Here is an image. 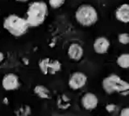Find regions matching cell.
Masks as SVG:
<instances>
[{
	"label": "cell",
	"mask_w": 129,
	"mask_h": 116,
	"mask_svg": "<svg viewBox=\"0 0 129 116\" xmlns=\"http://www.w3.org/2000/svg\"><path fill=\"white\" fill-rule=\"evenodd\" d=\"M4 59H5V55L4 54V53H2V52H0V63L3 61Z\"/></svg>",
	"instance_id": "d6986e66"
},
{
	"label": "cell",
	"mask_w": 129,
	"mask_h": 116,
	"mask_svg": "<svg viewBox=\"0 0 129 116\" xmlns=\"http://www.w3.org/2000/svg\"><path fill=\"white\" fill-rule=\"evenodd\" d=\"M65 0H49V4L52 8L58 9L64 4Z\"/></svg>",
	"instance_id": "e0dca14e"
},
{
	"label": "cell",
	"mask_w": 129,
	"mask_h": 116,
	"mask_svg": "<svg viewBox=\"0 0 129 116\" xmlns=\"http://www.w3.org/2000/svg\"><path fill=\"white\" fill-rule=\"evenodd\" d=\"M110 46V43L105 37L100 36L96 38L93 44V48L95 52L99 54H104L107 53Z\"/></svg>",
	"instance_id": "52a82bcc"
},
{
	"label": "cell",
	"mask_w": 129,
	"mask_h": 116,
	"mask_svg": "<svg viewBox=\"0 0 129 116\" xmlns=\"http://www.w3.org/2000/svg\"><path fill=\"white\" fill-rule=\"evenodd\" d=\"M34 92L36 96L41 99H48L50 96V92L49 89L43 85H36L34 88Z\"/></svg>",
	"instance_id": "8fae6325"
},
{
	"label": "cell",
	"mask_w": 129,
	"mask_h": 116,
	"mask_svg": "<svg viewBox=\"0 0 129 116\" xmlns=\"http://www.w3.org/2000/svg\"><path fill=\"white\" fill-rule=\"evenodd\" d=\"M75 18L82 26L90 27L98 20V13L93 6L84 4L78 7L75 11Z\"/></svg>",
	"instance_id": "277c9868"
},
{
	"label": "cell",
	"mask_w": 129,
	"mask_h": 116,
	"mask_svg": "<svg viewBox=\"0 0 129 116\" xmlns=\"http://www.w3.org/2000/svg\"><path fill=\"white\" fill-rule=\"evenodd\" d=\"M117 64L122 69L129 68V53H123L119 55L117 59Z\"/></svg>",
	"instance_id": "4fadbf2b"
},
{
	"label": "cell",
	"mask_w": 129,
	"mask_h": 116,
	"mask_svg": "<svg viewBox=\"0 0 129 116\" xmlns=\"http://www.w3.org/2000/svg\"><path fill=\"white\" fill-rule=\"evenodd\" d=\"M82 105L85 109L91 110L97 107L99 100L96 95L92 92H87L83 96L81 100Z\"/></svg>",
	"instance_id": "ba28073f"
},
{
	"label": "cell",
	"mask_w": 129,
	"mask_h": 116,
	"mask_svg": "<svg viewBox=\"0 0 129 116\" xmlns=\"http://www.w3.org/2000/svg\"><path fill=\"white\" fill-rule=\"evenodd\" d=\"M31 110L29 106L24 105L20 106L15 111V114L17 116H28L31 114Z\"/></svg>",
	"instance_id": "9a60e30c"
},
{
	"label": "cell",
	"mask_w": 129,
	"mask_h": 116,
	"mask_svg": "<svg viewBox=\"0 0 129 116\" xmlns=\"http://www.w3.org/2000/svg\"><path fill=\"white\" fill-rule=\"evenodd\" d=\"M62 64L57 60H49L48 64V74L54 75L61 70Z\"/></svg>",
	"instance_id": "7c38bea8"
},
{
	"label": "cell",
	"mask_w": 129,
	"mask_h": 116,
	"mask_svg": "<svg viewBox=\"0 0 129 116\" xmlns=\"http://www.w3.org/2000/svg\"><path fill=\"white\" fill-rule=\"evenodd\" d=\"M118 40L119 43L122 45H127L129 44V34L124 32L118 35Z\"/></svg>",
	"instance_id": "2e32d148"
},
{
	"label": "cell",
	"mask_w": 129,
	"mask_h": 116,
	"mask_svg": "<svg viewBox=\"0 0 129 116\" xmlns=\"http://www.w3.org/2000/svg\"><path fill=\"white\" fill-rule=\"evenodd\" d=\"M68 54L71 60L75 61H78L81 60L83 56V48L79 44L72 43L69 46Z\"/></svg>",
	"instance_id": "9c48e42d"
},
{
	"label": "cell",
	"mask_w": 129,
	"mask_h": 116,
	"mask_svg": "<svg viewBox=\"0 0 129 116\" xmlns=\"http://www.w3.org/2000/svg\"><path fill=\"white\" fill-rule=\"evenodd\" d=\"M115 17L120 22L129 23V4H124L119 6L115 12Z\"/></svg>",
	"instance_id": "30bf717a"
},
{
	"label": "cell",
	"mask_w": 129,
	"mask_h": 116,
	"mask_svg": "<svg viewBox=\"0 0 129 116\" xmlns=\"http://www.w3.org/2000/svg\"><path fill=\"white\" fill-rule=\"evenodd\" d=\"M1 84L5 91H15L19 89L20 86L19 78L18 76L14 73H7L2 79Z\"/></svg>",
	"instance_id": "8992f818"
},
{
	"label": "cell",
	"mask_w": 129,
	"mask_h": 116,
	"mask_svg": "<svg viewBox=\"0 0 129 116\" xmlns=\"http://www.w3.org/2000/svg\"><path fill=\"white\" fill-rule=\"evenodd\" d=\"M119 116H129V107L122 109Z\"/></svg>",
	"instance_id": "ac0fdd59"
},
{
	"label": "cell",
	"mask_w": 129,
	"mask_h": 116,
	"mask_svg": "<svg viewBox=\"0 0 129 116\" xmlns=\"http://www.w3.org/2000/svg\"><path fill=\"white\" fill-rule=\"evenodd\" d=\"M87 82V76L81 71H75L71 74L68 81V85L71 89L78 90L85 86Z\"/></svg>",
	"instance_id": "5b68a950"
},
{
	"label": "cell",
	"mask_w": 129,
	"mask_h": 116,
	"mask_svg": "<svg viewBox=\"0 0 129 116\" xmlns=\"http://www.w3.org/2000/svg\"><path fill=\"white\" fill-rule=\"evenodd\" d=\"M102 87L108 94L114 92L119 93L123 96L129 94V83L115 74H110L104 79Z\"/></svg>",
	"instance_id": "3957f363"
},
{
	"label": "cell",
	"mask_w": 129,
	"mask_h": 116,
	"mask_svg": "<svg viewBox=\"0 0 129 116\" xmlns=\"http://www.w3.org/2000/svg\"><path fill=\"white\" fill-rule=\"evenodd\" d=\"M3 27L11 35L16 38L24 35L30 28L26 18L15 14H11L5 18Z\"/></svg>",
	"instance_id": "7a4b0ae2"
},
{
	"label": "cell",
	"mask_w": 129,
	"mask_h": 116,
	"mask_svg": "<svg viewBox=\"0 0 129 116\" xmlns=\"http://www.w3.org/2000/svg\"><path fill=\"white\" fill-rule=\"evenodd\" d=\"M50 60L49 57H45L41 59L39 62L38 65L40 70L44 75L48 74V64Z\"/></svg>",
	"instance_id": "5bb4252c"
},
{
	"label": "cell",
	"mask_w": 129,
	"mask_h": 116,
	"mask_svg": "<svg viewBox=\"0 0 129 116\" xmlns=\"http://www.w3.org/2000/svg\"><path fill=\"white\" fill-rule=\"evenodd\" d=\"M48 15L47 4L42 1H34L29 5L25 18L29 27L35 28L43 24Z\"/></svg>",
	"instance_id": "6da1fadb"
},
{
	"label": "cell",
	"mask_w": 129,
	"mask_h": 116,
	"mask_svg": "<svg viewBox=\"0 0 129 116\" xmlns=\"http://www.w3.org/2000/svg\"><path fill=\"white\" fill-rule=\"evenodd\" d=\"M16 1H18V2H25L28 1V0H15Z\"/></svg>",
	"instance_id": "ffe728a7"
}]
</instances>
